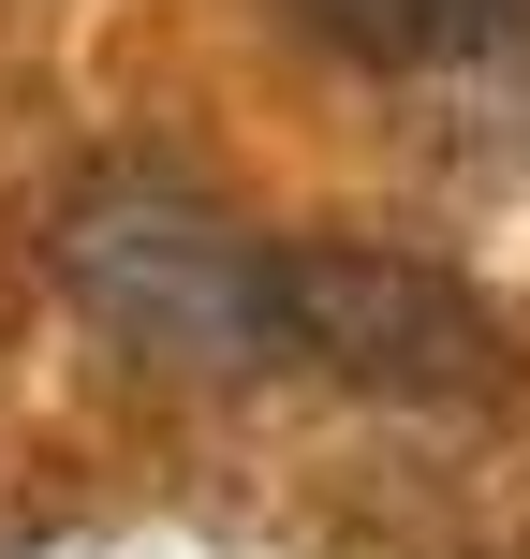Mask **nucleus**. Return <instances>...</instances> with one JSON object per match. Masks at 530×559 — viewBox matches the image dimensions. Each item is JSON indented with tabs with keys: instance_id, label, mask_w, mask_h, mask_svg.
I'll use <instances>...</instances> for the list:
<instances>
[{
	"instance_id": "obj_1",
	"label": "nucleus",
	"mask_w": 530,
	"mask_h": 559,
	"mask_svg": "<svg viewBox=\"0 0 530 559\" xmlns=\"http://www.w3.org/2000/svg\"><path fill=\"white\" fill-rule=\"evenodd\" d=\"M59 280L148 368H266V236L222 222L192 177H89L59 206Z\"/></svg>"
},
{
	"instance_id": "obj_2",
	"label": "nucleus",
	"mask_w": 530,
	"mask_h": 559,
	"mask_svg": "<svg viewBox=\"0 0 530 559\" xmlns=\"http://www.w3.org/2000/svg\"><path fill=\"white\" fill-rule=\"evenodd\" d=\"M266 368L354 397H502L516 338L472 280L368 251V236H266Z\"/></svg>"
},
{
	"instance_id": "obj_3",
	"label": "nucleus",
	"mask_w": 530,
	"mask_h": 559,
	"mask_svg": "<svg viewBox=\"0 0 530 559\" xmlns=\"http://www.w3.org/2000/svg\"><path fill=\"white\" fill-rule=\"evenodd\" d=\"M325 59L354 74H443V59H486L530 29V0H280Z\"/></svg>"
}]
</instances>
